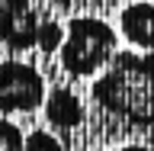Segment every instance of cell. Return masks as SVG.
Here are the masks:
<instances>
[{
    "mask_svg": "<svg viewBox=\"0 0 154 151\" xmlns=\"http://www.w3.org/2000/svg\"><path fill=\"white\" fill-rule=\"evenodd\" d=\"M0 151H26V135L16 122L0 116Z\"/></svg>",
    "mask_w": 154,
    "mask_h": 151,
    "instance_id": "obj_8",
    "label": "cell"
},
{
    "mask_svg": "<svg viewBox=\"0 0 154 151\" xmlns=\"http://www.w3.org/2000/svg\"><path fill=\"white\" fill-rule=\"evenodd\" d=\"M45 103V80L26 61H0V116L35 113Z\"/></svg>",
    "mask_w": 154,
    "mask_h": 151,
    "instance_id": "obj_3",
    "label": "cell"
},
{
    "mask_svg": "<svg viewBox=\"0 0 154 151\" xmlns=\"http://www.w3.org/2000/svg\"><path fill=\"white\" fill-rule=\"evenodd\" d=\"M119 29L135 48L154 52V3L148 0H132L119 13Z\"/></svg>",
    "mask_w": 154,
    "mask_h": 151,
    "instance_id": "obj_5",
    "label": "cell"
},
{
    "mask_svg": "<svg viewBox=\"0 0 154 151\" xmlns=\"http://www.w3.org/2000/svg\"><path fill=\"white\" fill-rule=\"evenodd\" d=\"M90 96L106 116L154 132V52H116Z\"/></svg>",
    "mask_w": 154,
    "mask_h": 151,
    "instance_id": "obj_1",
    "label": "cell"
},
{
    "mask_svg": "<svg viewBox=\"0 0 154 151\" xmlns=\"http://www.w3.org/2000/svg\"><path fill=\"white\" fill-rule=\"evenodd\" d=\"M45 119L48 125H55V129H77V125L84 122V103H80V96L64 90V87H55L51 93H45Z\"/></svg>",
    "mask_w": 154,
    "mask_h": 151,
    "instance_id": "obj_6",
    "label": "cell"
},
{
    "mask_svg": "<svg viewBox=\"0 0 154 151\" xmlns=\"http://www.w3.org/2000/svg\"><path fill=\"white\" fill-rule=\"evenodd\" d=\"M61 39H64V26L55 23V19H42L38 23V36H35V48L38 52H55L61 48Z\"/></svg>",
    "mask_w": 154,
    "mask_h": 151,
    "instance_id": "obj_7",
    "label": "cell"
},
{
    "mask_svg": "<svg viewBox=\"0 0 154 151\" xmlns=\"http://www.w3.org/2000/svg\"><path fill=\"white\" fill-rule=\"evenodd\" d=\"M116 151H154L151 145H125V148H116Z\"/></svg>",
    "mask_w": 154,
    "mask_h": 151,
    "instance_id": "obj_10",
    "label": "cell"
},
{
    "mask_svg": "<svg viewBox=\"0 0 154 151\" xmlns=\"http://www.w3.org/2000/svg\"><path fill=\"white\" fill-rule=\"evenodd\" d=\"M38 23L42 16L35 13L32 0H0V42L13 52L35 48Z\"/></svg>",
    "mask_w": 154,
    "mask_h": 151,
    "instance_id": "obj_4",
    "label": "cell"
},
{
    "mask_svg": "<svg viewBox=\"0 0 154 151\" xmlns=\"http://www.w3.org/2000/svg\"><path fill=\"white\" fill-rule=\"evenodd\" d=\"M26 151H64V145L58 142L48 129H32L26 135Z\"/></svg>",
    "mask_w": 154,
    "mask_h": 151,
    "instance_id": "obj_9",
    "label": "cell"
},
{
    "mask_svg": "<svg viewBox=\"0 0 154 151\" xmlns=\"http://www.w3.org/2000/svg\"><path fill=\"white\" fill-rule=\"evenodd\" d=\"M119 52L116 29L100 16H74L64 26V39L58 48L61 68L71 77H93L100 74L109 58Z\"/></svg>",
    "mask_w": 154,
    "mask_h": 151,
    "instance_id": "obj_2",
    "label": "cell"
}]
</instances>
